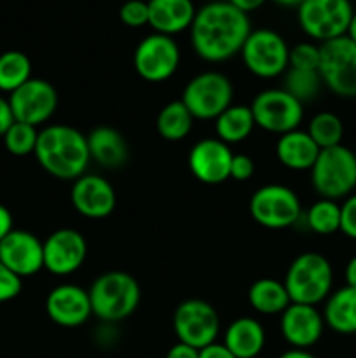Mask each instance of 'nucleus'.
<instances>
[{"label":"nucleus","instance_id":"f03ea898","mask_svg":"<svg viewBox=\"0 0 356 358\" xmlns=\"http://www.w3.org/2000/svg\"><path fill=\"white\" fill-rule=\"evenodd\" d=\"M34 154L38 164L59 180H77L86 173L91 161L87 138L68 124H51L40 129Z\"/></svg>","mask_w":356,"mask_h":358},{"label":"nucleus","instance_id":"423d86ee","mask_svg":"<svg viewBox=\"0 0 356 358\" xmlns=\"http://www.w3.org/2000/svg\"><path fill=\"white\" fill-rule=\"evenodd\" d=\"M353 14L351 0H304L297 7L300 30L321 44L348 35Z\"/></svg>","mask_w":356,"mask_h":358},{"label":"nucleus","instance_id":"de8ad7c7","mask_svg":"<svg viewBox=\"0 0 356 358\" xmlns=\"http://www.w3.org/2000/svg\"><path fill=\"white\" fill-rule=\"evenodd\" d=\"M348 37L351 38L353 42H356V10H355V14H353L351 23H349V28H348Z\"/></svg>","mask_w":356,"mask_h":358},{"label":"nucleus","instance_id":"a18cd8bd","mask_svg":"<svg viewBox=\"0 0 356 358\" xmlns=\"http://www.w3.org/2000/svg\"><path fill=\"white\" fill-rule=\"evenodd\" d=\"M279 358H318L316 355H313L311 352H307V350H297V348H292L288 350V352L281 353Z\"/></svg>","mask_w":356,"mask_h":358},{"label":"nucleus","instance_id":"9d476101","mask_svg":"<svg viewBox=\"0 0 356 358\" xmlns=\"http://www.w3.org/2000/svg\"><path fill=\"white\" fill-rule=\"evenodd\" d=\"M250 213L265 229H286L299 222L302 206L295 191L281 184H267L251 194Z\"/></svg>","mask_w":356,"mask_h":358},{"label":"nucleus","instance_id":"dca6fc26","mask_svg":"<svg viewBox=\"0 0 356 358\" xmlns=\"http://www.w3.org/2000/svg\"><path fill=\"white\" fill-rule=\"evenodd\" d=\"M232 150L222 140L202 138L188 152V170L201 184L218 185L230 178Z\"/></svg>","mask_w":356,"mask_h":358},{"label":"nucleus","instance_id":"6e6552de","mask_svg":"<svg viewBox=\"0 0 356 358\" xmlns=\"http://www.w3.org/2000/svg\"><path fill=\"white\" fill-rule=\"evenodd\" d=\"M234 87L229 77L220 72H202L192 77L184 87L181 101L194 119L215 121L225 108L232 105Z\"/></svg>","mask_w":356,"mask_h":358},{"label":"nucleus","instance_id":"72a5a7b5","mask_svg":"<svg viewBox=\"0 0 356 358\" xmlns=\"http://www.w3.org/2000/svg\"><path fill=\"white\" fill-rule=\"evenodd\" d=\"M290 69L299 70H316L320 66V45L313 42H299L290 48L288 58Z\"/></svg>","mask_w":356,"mask_h":358},{"label":"nucleus","instance_id":"79ce46f5","mask_svg":"<svg viewBox=\"0 0 356 358\" xmlns=\"http://www.w3.org/2000/svg\"><path fill=\"white\" fill-rule=\"evenodd\" d=\"M10 231H13V213L9 212L7 206L0 205V241H2Z\"/></svg>","mask_w":356,"mask_h":358},{"label":"nucleus","instance_id":"4468645a","mask_svg":"<svg viewBox=\"0 0 356 358\" xmlns=\"http://www.w3.org/2000/svg\"><path fill=\"white\" fill-rule=\"evenodd\" d=\"M9 105L17 122L37 128L54 115L58 107V93L49 80L31 77L23 86L10 93Z\"/></svg>","mask_w":356,"mask_h":358},{"label":"nucleus","instance_id":"4c0bfd02","mask_svg":"<svg viewBox=\"0 0 356 358\" xmlns=\"http://www.w3.org/2000/svg\"><path fill=\"white\" fill-rule=\"evenodd\" d=\"M255 171L253 159L246 154H234L232 163H230V178L237 182H244L251 178Z\"/></svg>","mask_w":356,"mask_h":358},{"label":"nucleus","instance_id":"e433bc0d","mask_svg":"<svg viewBox=\"0 0 356 358\" xmlns=\"http://www.w3.org/2000/svg\"><path fill=\"white\" fill-rule=\"evenodd\" d=\"M341 233L356 241V192L348 196L341 205Z\"/></svg>","mask_w":356,"mask_h":358},{"label":"nucleus","instance_id":"412c9836","mask_svg":"<svg viewBox=\"0 0 356 358\" xmlns=\"http://www.w3.org/2000/svg\"><path fill=\"white\" fill-rule=\"evenodd\" d=\"M147 3L152 30L170 37L188 30L198 13L192 0H149Z\"/></svg>","mask_w":356,"mask_h":358},{"label":"nucleus","instance_id":"c03bdc74","mask_svg":"<svg viewBox=\"0 0 356 358\" xmlns=\"http://www.w3.org/2000/svg\"><path fill=\"white\" fill-rule=\"evenodd\" d=\"M344 278H346V285L351 287V289H356V255H353V257L348 261V264H346Z\"/></svg>","mask_w":356,"mask_h":358},{"label":"nucleus","instance_id":"a878e982","mask_svg":"<svg viewBox=\"0 0 356 358\" xmlns=\"http://www.w3.org/2000/svg\"><path fill=\"white\" fill-rule=\"evenodd\" d=\"M248 303L257 313L278 315L292 304L283 282L274 278H260L248 289Z\"/></svg>","mask_w":356,"mask_h":358},{"label":"nucleus","instance_id":"09e8293b","mask_svg":"<svg viewBox=\"0 0 356 358\" xmlns=\"http://www.w3.org/2000/svg\"><path fill=\"white\" fill-rule=\"evenodd\" d=\"M253 358H264V357H253Z\"/></svg>","mask_w":356,"mask_h":358},{"label":"nucleus","instance_id":"aec40b11","mask_svg":"<svg viewBox=\"0 0 356 358\" xmlns=\"http://www.w3.org/2000/svg\"><path fill=\"white\" fill-rule=\"evenodd\" d=\"M279 331L292 348L307 350L316 345L325 331L323 315L316 306L292 303L281 313Z\"/></svg>","mask_w":356,"mask_h":358},{"label":"nucleus","instance_id":"8fccbe9b","mask_svg":"<svg viewBox=\"0 0 356 358\" xmlns=\"http://www.w3.org/2000/svg\"><path fill=\"white\" fill-rule=\"evenodd\" d=\"M355 154H356V150H355Z\"/></svg>","mask_w":356,"mask_h":358},{"label":"nucleus","instance_id":"0eeeda50","mask_svg":"<svg viewBox=\"0 0 356 358\" xmlns=\"http://www.w3.org/2000/svg\"><path fill=\"white\" fill-rule=\"evenodd\" d=\"M318 73L334 94L356 98V42L344 35L320 44Z\"/></svg>","mask_w":356,"mask_h":358},{"label":"nucleus","instance_id":"ddd939ff","mask_svg":"<svg viewBox=\"0 0 356 358\" xmlns=\"http://www.w3.org/2000/svg\"><path fill=\"white\" fill-rule=\"evenodd\" d=\"M133 65L147 83H164L180 66V48L173 37L154 31L136 45Z\"/></svg>","mask_w":356,"mask_h":358},{"label":"nucleus","instance_id":"473e14b6","mask_svg":"<svg viewBox=\"0 0 356 358\" xmlns=\"http://www.w3.org/2000/svg\"><path fill=\"white\" fill-rule=\"evenodd\" d=\"M38 131L35 126L14 121V124L3 133V145L13 156H28L35 152Z\"/></svg>","mask_w":356,"mask_h":358},{"label":"nucleus","instance_id":"a211bd4d","mask_svg":"<svg viewBox=\"0 0 356 358\" xmlns=\"http://www.w3.org/2000/svg\"><path fill=\"white\" fill-rule=\"evenodd\" d=\"M45 313L59 327H80L93 315L89 292L73 283L54 287L45 297Z\"/></svg>","mask_w":356,"mask_h":358},{"label":"nucleus","instance_id":"ea45409f","mask_svg":"<svg viewBox=\"0 0 356 358\" xmlns=\"http://www.w3.org/2000/svg\"><path fill=\"white\" fill-rule=\"evenodd\" d=\"M14 114L10 110V105H9V98H3L0 96V136H3V133L14 124Z\"/></svg>","mask_w":356,"mask_h":358},{"label":"nucleus","instance_id":"20e7f679","mask_svg":"<svg viewBox=\"0 0 356 358\" xmlns=\"http://www.w3.org/2000/svg\"><path fill=\"white\" fill-rule=\"evenodd\" d=\"M283 283L292 303L318 306L332 294L334 269L325 255L304 252L288 266Z\"/></svg>","mask_w":356,"mask_h":358},{"label":"nucleus","instance_id":"bb28decb","mask_svg":"<svg viewBox=\"0 0 356 358\" xmlns=\"http://www.w3.org/2000/svg\"><path fill=\"white\" fill-rule=\"evenodd\" d=\"M251 108L246 105H230L215 119L216 138L223 143H241L251 135L255 128Z\"/></svg>","mask_w":356,"mask_h":358},{"label":"nucleus","instance_id":"1a4fd4ad","mask_svg":"<svg viewBox=\"0 0 356 358\" xmlns=\"http://www.w3.org/2000/svg\"><path fill=\"white\" fill-rule=\"evenodd\" d=\"M239 55L248 72L260 79H274L288 70V44L271 28L251 30Z\"/></svg>","mask_w":356,"mask_h":358},{"label":"nucleus","instance_id":"f8f14e48","mask_svg":"<svg viewBox=\"0 0 356 358\" xmlns=\"http://www.w3.org/2000/svg\"><path fill=\"white\" fill-rule=\"evenodd\" d=\"M173 331L178 341L201 350L216 343L220 334V317L206 301L187 299L175 310Z\"/></svg>","mask_w":356,"mask_h":358},{"label":"nucleus","instance_id":"c9c22d12","mask_svg":"<svg viewBox=\"0 0 356 358\" xmlns=\"http://www.w3.org/2000/svg\"><path fill=\"white\" fill-rule=\"evenodd\" d=\"M23 278L14 275L7 266L0 262V303H7L13 301L14 297L20 296L21 289H23Z\"/></svg>","mask_w":356,"mask_h":358},{"label":"nucleus","instance_id":"4be33fe9","mask_svg":"<svg viewBox=\"0 0 356 358\" xmlns=\"http://www.w3.org/2000/svg\"><path fill=\"white\" fill-rule=\"evenodd\" d=\"M86 138L91 161L108 168V170H117V168L124 166L129 156V149L126 138L117 129L110 128V126H98Z\"/></svg>","mask_w":356,"mask_h":358},{"label":"nucleus","instance_id":"49530a36","mask_svg":"<svg viewBox=\"0 0 356 358\" xmlns=\"http://www.w3.org/2000/svg\"><path fill=\"white\" fill-rule=\"evenodd\" d=\"M272 2L278 3V6H281V7H295L297 9V7H299L304 0H272Z\"/></svg>","mask_w":356,"mask_h":358},{"label":"nucleus","instance_id":"7c9ffc66","mask_svg":"<svg viewBox=\"0 0 356 358\" xmlns=\"http://www.w3.org/2000/svg\"><path fill=\"white\" fill-rule=\"evenodd\" d=\"M307 133L320 149H330L342 143L344 124H342V119L334 112H318L309 121Z\"/></svg>","mask_w":356,"mask_h":358},{"label":"nucleus","instance_id":"f3484780","mask_svg":"<svg viewBox=\"0 0 356 358\" xmlns=\"http://www.w3.org/2000/svg\"><path fill=\"white\" fill-rule=\"evenodd\" d=\"M0 262L20 278L44 269V243L35 234L13 229L0 241Z\"/></svg>","mask_w":356,"mask_h":358},{"label":"nucleus","instance_id":"393cba45","mask_svg":"<svg viewBox=\"0 0 356 358\" xmlns=\"http://www.w3.org/2000/svg\"><path fill=\"white\" fill-rule=\"evenodd\" d=\"M323 320L328 329L342 336L356 334V289L342 287L325 301Z\"/></svg>","mask_w":356,"mask_h":358},{"label":"nucleus","instance_id":"cd10ccee","mask_svg":"<svg viewBox=\"0 0 356 358\" xmlns=\"http://www.w3.org/2000/svg\"><path fill=\"white\" fill-rule=\"evenodd\" d=\"M192 126H194V117L181 100H175L164 105L156 119L157 133L161 135V138L168 140V142H180V140L187 138L188 133L192 131Z\"/></svg>","mask_w":356,"mask_h":358},{"label":"nucleus","instance_id":"39448f33","mask_svg":"<svg viewBox=\"0 0 356 358\" xmlns=\"http://www.w3.org/2000/svg\"><path fill=\"white\" fill-rule=\"evenodd\" d=\"M313 189L325 199L348 198L356 189V154L346 145L321 149L311 168Z\"/></svg>","mask_w":356,"mask_h":358},{"label":"nucleus","instance_id":"58836bf2","mask_svg":"<svg viewBox=\"0 0 356 358\" xmlns=\"http://www.w3.org/2000/svg\"><path fill=\"white\" fill-rule=\"evenodd\" d=\"M199 358H236V357L225 348L223 343H212V345L199 350Z\"/></svg>","mask_w":356,"mask_h":358},{"label":"nucleus","instance_id":"b1692460","mask_svg":"<svg viewBox=\"0 0 356 358\" xmlns=\"http://www.w3.org/2000/svg\"><path fill=\"white\" fill-rule=\"evenodd\" d=\"M223 345L236 358L260 357L265 346V329L251 317H241L227 327Z\"/></svg>","mask_w":356,"mask_h":358},{"label":"nucleus","instance_id":"5701e85b","mask_svg":"<svg viewBox=\"0 0 356 358\" xmlns=\"http://www.w3.org/2000/svg\"><path fill=\"white\" fill-rule=\"evenodd\" d=\"M320 147L314 143L309 133L302 129H293V131L279 135L276 142V156L279 163L285 168L293 171H307L313 168L314 161L318 159Z\"/></svg>","mask_w":356,"mask_h":358},{"label":"nucleus","instance_id":"f704fd0d","mask_svg":"<svg viewBox=\"0 0 356 358\" xmlns=\"http://www.w3.org/2000/svg\"><path fill=\"white\" fill-rule=\"evenodd\" d=\"M119 20L129 28L149 24V3L145 0H126L119 9Z\"/></svg>","mask_w":356,"mask_h":358},{"label":"nucleus","instance_id":"2f4dec72","mask_svg":"<svg viewBox=\"0 0 356 358\" xmlns=\"http://www.w3.org/2000/svg\"><path fill=\"white\" fill-rule=\"evenodd\" d=\"M321 86H323V83H321V77L316 70H299L288 66V70L285 72L283 90L292 94L302 105L307 101H313L320 94Z\"/></svg>","mask_w":356,"mask_h":358},{"label":"nucleus","instance_id":"9b49d317","mask_svg":"<svg viewBox=\"0 0 356 358\" xmlns=\"http://www.w3.org/2000/svg\"><path fill=\"white\" fill-rule=\"evenodd\" d=\"M255 124L276 135L299 129L304 119V105L286 93L283 87L264 90L250 105Z\"/></svg>","mask_w":356,"mask_h":358},{"label":"nucleus","instance_id":"f257e3e1","mask_svg":"<svg viewBox=\"0 0 356 358\" xmlns=\"http://www.w3.org/2000/svg\"><path fill=\"white\" fill-rule=\"evenodd\" d=\"M191 44L195 55L208 63H222L239 55L251 34L248 14L227 0H213L195 13L191 24Z\"/></svg>","mask_w":356,"mask_h":358},{"label":"nucleus","instance_id":"a19ab883","mask_svg":"<svg viewBox=\"0 0 356 358\" xmlns=\"http://www.w3.org/2000/svg\"><path fill=\"white\" fill-rule=\"evenodd\" d=\"M164 358H199V350L178 341L177 345H173L170 350H168L166 357Z\"/></svg>","mask_w":356,"mask_h":358},{"label":"nucleus","instance_id":"2eb2a0df","mask_svg":"<svg viewBox=\"0 0 356 358\" xmlns=\"http://www.w3.org/2000/svg\"><path fill=\"white\" fill-rule=\"evenodd\" d=\"M44 269L56 276H68L82 268L87 255V243L82 233L70 227L54 231L45 238Z\"/></svg>","mask_w":356,"mask_h":358},{"label":"nucleus","instance_id":"7ed1b4c3","mask_svg":"<svg viewBox=\"0 0 356 358\" xmlns=\"http://www.w3.org/2000/svg\"><path fill=\"white\" fill-rule=\"evenodd\" d=\"M87 292L93 315L105 324H117L131 317L142 297L135 276L124 271L103 273L94 280Z\"/></svg>","mask_w":356,"mask_h":358},{"label":"nucleus","instance_id":"c85d7f7f","mask_svg":"<svg viewBox=\"0 0 356 358\" xmlns=\"http://www.w3.org/2000/svg\"><path fill=\"white\" fill-rule=\"evenodd\" d=\"M31 79V62L24 52L6 51L0 55V91L13 93Z\"/></svg>","mask_w":356,"mask_h":358},{"label":"nucleus","instance_id":"6ab92c4d","mask_svg":"<svg viewBox=\"0 0 356 358\" xmlns=\"http://www.w3.org/2000/svg\"><path fill=\"white\" fill-rule=\"evenodd\" d=\"M70 198L75 212L87 219H105L114 212L117 203L110 182L100 175L91 173H84L73 180Z\"/></svg>","mask_w":356,"mask_h":358},{"label":"nucleus","instance_id":"c756f323","mask_svg":"<svg viewBox=\"0 0 356 358\" xmlns=\"http://www.w3.org/2000/svg\"><path fill=\"white\" fill-rule=\"evenodd\" d=\"M307 227L313 233L328 236L341 231V205L334 199L320 198L304 213Z\"/></svg>","mask_w":356,"mask_h":358},{"label":"nucleus","instance_id":"37998d69","mask_svg":"<svg viewBox=\"0 0 356 358\" xmlns=\"http://www.w3.org/2000/svg\"><path fill=\"white\" fill-rule=\"evenodd\" d=\"M227 2L232 3V6L236 7V9H239L241 13L250 14V13H253V10L260 9V7L264 6L267 0H227Z\"/></svg>","mask_w":356,"mask_h":358}]
</instances>
